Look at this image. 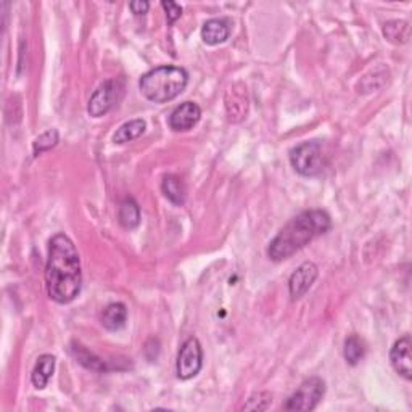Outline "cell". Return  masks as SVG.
Listing matches in <instances>:
<instances>
[{
	"instance_id": "11",
	"label": "cell",
	"mask_w": 412,
	"mask_h": 412,
	"mask_svg": "<svg viewBox=\"0 0 412 412\" xmlns=\"http://www.w3.org/2000/svg\"><path fill=\"white\" fill-rule=\"evenodd\" d=\"M411 336L404 335L401 339L394 341V345L390 351V361L393 369L404 377L406 380L412 379V367H411Z\"/></svg>"
},
{
	"instance_id": "23",
	"label": "cell",
	"mask_w": 412,
	"mask_h": 412,
	"mask_svg": "<svg viewBox=\"0 0 412 412\" xmlns=\"http://www.w3.org/2000/svg\"><path fill=\"white\" fill-rule=\"evenodd\" d=\"M161 7L166 10V18L170 25H172L174 21H177L182 16V7L176 2H170V0L166 2L165 0V2H161Z\"/></svg>"
},
{
	"instance_id": "18",
	"label": "cell",
	"mask_w": 412,
	"mask_h": 412,
	"mask_svg": "<svg viewBox=\"0 0 412 412\" xmlns=\"http://www.w3.org/2000/svg\"><path fill=\"white\" fill-rule=\"evenodd\" d=\"M145 124L143 119H132L127 121L123 126H119V129L114 132L113 136V142L114 143H126L131 141H136V139L141 137L145 132Z\"/></svg>"
},
{
	"instance_id": "3",
	"label": "cell",
	"mask_w": 412,
	"mask_h": 412,
	"mask_svg": "<svg viewBox=\"0 0 412 412\" xmlns=\"http://www.w3.org/2000/svg\"><path fill=\"white\" fill-rule=\"evenodd\" d=\"M189 83V73L181 66H158L150 69L139 81L142 95L155 103H166L182 94Z\"/></svg>"
},
{
	"instance_id": "1",
	"label": "cell",
	"mask_w": 412,
	"mask_h": 412,
	"mask_svg": "<svg viewBox=\"0 0 412 412\" xmlns=\"http://www.w3.org/2000/svg\"><path fill=\"white\" fill-rule=\"evenodd\" d=\"M45 287L49 297L60 305L71 303L83 287L79 253L65 234H57L49 242Z\"/></svg>"
},
{
	"instance_id": "15",
	"label": "cell",
	"mask_w": 412,
	"mask_h": 412,
	"mask_svg": "<svg viewBox=\"0 0 412 412\" xmlns=\"http://www.w3.org/2000/svg\"><path fill=\"white\" fill-rule=\"evenodd\" d=\"M161 190H163V194L167 200L174 205L181 206L185 203V185L182 182L181 177L174 176V174H167V176L163 177V182H161Z\"/></svg>"
},
{
	"instance_id": "20",
	"label": "cell",
	"mask_w": 412,
	"mask_h": 412,
	"mask_svg": "<svg viewBox=\"0 0 412 412\" xmlns=\"http://www.w3.org/2000/svg\"><path fill=\"white\" fill-rule=\"evenodd\" d=\"M343 356L350 365H356L359 361H363L365 356V345L358 335H350L345 340Z\"/></svg>"
},
{
	"instance_id": "19",
	"label": "cell",
	"mask_w": 412,
	"mask_h": 412,
	"mask_svg": "<svg viewBox=\"0 0 412 412\" xmlns=\"http://www.w3.org/2000/svg\"><path fill=\"white\" fill-rule=\"evenodd\" d=\"M384 36L393 44H406L411 37V28L408 21L393 20L385 23Z\"/></svg>"
},
{
	"instance_id": "24",
	"label": "cell",
	"mask_w": 412,
	"mask_h": 412,
	"mask_svg": "<svg viewBox=\"0 0 412 412\" xmlns=\"http://www.w3.org/2000/svg\"><path fill=\"white\" fill-rule=\"evenodd\" d=\"M129 8L134 15H145L150 8V4L148 2H142V0H139V2H131L129 4Z\"/></svg>"
},
{
	"instance_id": "4",
	"label": "cell",
	"mask_w": 412,
	"mask_h": 412,
	"mask_svg": "<svg viewBox=\"0 0 412 412\" xmlns=\"http://www.w3.org/2000/svg\"><path fill=\"white\" fill-rule=\"evenodd\" d=\"M290 163L295 171L305 177L319 176L326 170V155L322 152V145L317 141L303 142L290 152Z\"/></svg>"
},
{
	"instance_id": "2",
	"label": "cell",
	"mask_w": 412,
	"mask_h": 412,
	"mask_svg": "<svg viewBox=\"0 0 412 412\" xmlns=\"http://www.w3.org/2000/svg\"><path fill=\"white\" fill-rule=\"evenodd\" d=\"M332 228V219L322 210H310L290 219L268 247V257L272 261H283L305 248L316 237L327 234Z\"/></svg>"
},
{
	"instance_id": "10",
	"label": "cell",
	"mask_w": 412,
	"mask_h": 412,
	"mask_svg": "<svg viewBox=\"0 0 412 412\" xmlns=\"http://www.w3.org/2000/svg\"><path fill=\"white\" fill-rule=\"evenodd\" d=\"M225 112H228L229 121L239 123L248 113V94L247 87L242 84H234L225 92Z\"/></svg>"
},
{
	"instance_id": "21",
	"label": "cell",
	"mask_w": 412,
	"mask_h": 412,
	"mask_svg": "<svg viewBox=\"0 0 412 412\" xmlns=\"http://www.w3.org/2000/svg\"><path fill=\"white\" fill-rule=\"evenodd\" d=\"M57 143H58V131L57 129L45 131L44 134H40L36 141H34V145H33L34 156H39L44 152H49V150L54 148Z\"/></svg>"
},
{
	"instance_id": "17",
	"label": "cell",
	"mask_w": 412,
	"mask_h": 412,
	"mask_svg": "<svg viewBox=\"0 0 412 412\" xmlns=\"http://www.w3.org/2000/svg\"><path fill=\"white\" fill-rule=\"evenodd\" d=\"M71 355L76 358V361L79 364H83L84 367H87V369L97 370V372H105V370H108L107 363L103 361L102 358H97L94 353H90L89 350H86V348L81 346L79 343L78 345L73 343Z\"/></svg>"
},
{
	"instance_id": "5",
	"label": "cell",
	"mask_w": 412,
	"mask_h": 412,
	"mask_svg": "<svg viewBox=\"0 0 412 412\" xmlns=\"http://www.w3.org/2000/svg\"><path fill=\"white\" fill-rule=\"evenodd\" d=\"M326 394V382L319 377H310L298 387V390L290 396L283 409L286 411H312L321 403Z\"/></svg>"
},
{
	"instance_id": "16",
	"label": "cell",
	"mask_w": 412,
	"mask_h": 412,
	"mask_svg": "<svg viewBox=\"0 0 412 412\" xmlns=\"http://www.w3.org/2000/svg\"><path fill=\"white\" fill-rule=\"evenodd\" d=\"M119 223L126 229H136L141 223V208L132 196H127L119 205Z\"/></svg>"
},
{
	"instance_id": "7",
	"label": "cell",
	"mask_w": 412,
	"mask_h": 412,
	"mask_svg": "<svg viewBox=\"0 0 412 412\" xmlns=\"http://www.w3.org/2000/svg\"><path fill=\"white\" fill-rule=\"evenodd\" d=\"M203 364V350L199 339L190 336L189 340L184 341L177 355V364H176V372L181 380L194 379L195 375H199Z\"/></svg>"
},
{
	"instance_id": "22",
	"label": "cell",
	"mask_w": 412,
	"mask_h": 412,
	"mask_svg": "<svg viewBox=\"0 0 412 412\" xmlns=\"http://www.w3.org/2000/svg\"><path fill=\"white\" fill-rule=\"evenodd\" d=\"M266 399H272V396L269 393H266V392L254 393V394H252V396L248 398V401H247L245 406H243V409H245V411H264V409H268L269 406L261 404V401H266Z\"/></svg>"
},
{
	"instance_id": "14",
	"label": "cell",
	"mask_w": 412,
	"mask_h": 412,
	"mask_svg": "<svg viewBox=\"0 0 412 412\" xmlns=\"http://www.w3.org/2000/svg\"><path fill=\"white\" fill-rule=\"evenodd\" d=\"M127 321V307L124 303L108 305L102 312V324L110 332L123 329Z\"/></svg>"
},
{
	"instance_id": "12",
	"label": "cell",
	"mask_w": 412,
	"mask_h": 412,
	"mask_svg": "<svg viewBox=\"0 0 412 412\" xmlns=\"http://www.w3.org/2000/svg\"><path fill=\"white\" fill-rule=\"evenodd\" d=\"M230 36L229 21L224 18H213L208 20L201 28V39L208 45L223 44Z\"/></svg>"
},
{
	"instance_id": "13",
	"label": "cell",
	"mask_w": 412,
	"mask_h": 412,
	"mask_svg": "<svg viewBox=\"0 0 412 412\" xmlns=\"http://www.w3.org/2000/svg\"><path fill=\"white\" fill-rule=\"evenodd\" d=\"M55 370V356L52 355H42L39 359L36 365H34L31 380L33 385L37 388V390H42V388L47 387L49 380L52 379Z\"/></svg>"
},
{
	"instance_id": "9",
	"label": "cell",
	"mask_w": 412,
	"mask_h": 412,
	"mask_svg": "<svg viewBox=\"0 0 412 412\" xmlns=\"http://www.w3.org/2000/svg\"><path fill=\"white\" fill-rule=\"evenodd\" d=\"M201 108L195 102H184L174 108L170 116V127L176 132H187L199 123Z\"/></svg>"
},
{
	"instance_id": "6",
	"label": "cell",
	"mask_w": 412,
	"mask_h": 412,
	"mask_svg": "<svg viewBox=\"0 0 412 412\" xmlns=\"http://www.w3.org/2000/svg\"><path fill=\"white\" fill-rule=\"evenodd\" d=\"M124 90V81L121 78L108 79L105 83L97 87V90L92 94L89 105H87V112L94 118H100V116L107 114L112 110L116 102L119 100Z\"/></svg>"
},
{
	"instance_id": "8",
	"label": "cell",
	"mask_w": 412,
	"mask_h": 412,
	"mask_svg": "<svg viewBox=\"0 0 412 412\" xmlns=\"http://www.w3.org/2000/svg\"><path fill=\"white\" fill-rule=\"evenodd\" d=\"M317 274L319 271L314 263L306 261V263L301 264L300 268L293 272L288 282L290 297H292V300H300L301 297H305V295L310 292L312 283L316 282Z\"/></svg>"
}]
</instances>
